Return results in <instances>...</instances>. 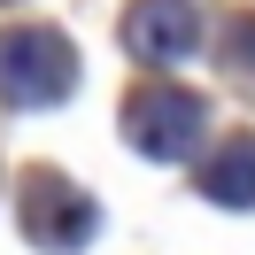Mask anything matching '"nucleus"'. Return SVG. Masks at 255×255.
Returning a JSON list of instances; mask_svg holds the SVG:
<instances>
[{
    "instance_id": "1",
    "label": "nucleus",
    "mask_w": 255,
    "mask_h": 255,
    "mask_svg": "<svg viewBox=\"0 0 255 255\" xmlns=\"http://www.w3.org/2000/svg\"><path fill=\"white\" fill-rule=\"evenodd\" d=\"M16 217H23V240L47 255H78L85 240L101 232V209L85 186H70L54 162H31V170L16 178Z\"/></svg>"
},
{
    "instance_id": "2",
    "label": "nucleus",
    "mask_w": 255,
    "mask_h": 255,
    "mask_svg": "<svg viewBox=\"0 0 255 255\" xmlns=\"http://www.w3.org/2000/svg\"><path fill=\"white\" fill-rule=\"evenodd\" d=\"M70 85H78V47L54 23L0 31V93L16 109H54V101H70Z\"/></svg>"
},
{
    "instance_id": "6",
    "label": "nucleus",
    "mask_w": 255,
    "mask_h": 255,
    "mask_svg": "<svg viewBox=\"0 0 255 255\" xmlns=\"http://www.w3.org/2000/svg\"><path fill=\"white\" fill-rule=\"evenodd\" d=\"M224 47L240 70H255V16H224Z\"/></svg>"
},
{
    "instance_id": "3",
    "label": "nucleus",
    "mask_w": 255,
    "mask_h": 255,
    "mask_svg": "<svg viewBox=\"0 0 255 255\" xmlns=\"http://www.w3.org/2000/svg\"><path fill=\"white\" fill-rule=\"evenodd\" d=\"M124 139L139 147L147 162H186L193 147L209 139V101L193 93V85L155 78V85H139V93L124 101Z\"/></svg>"
},
{
    "instance_id": "4",
    "label": "nucleus",
    "mask_w": 255,
    "mask_h": 255,
    "mask_svg": "<svg viewBox=\"0 0 255 255\" xmlns=\"http://www.w3.org/2000/svg\"><path fill=\"white\" fill-rule=\"evenodd\" d=\"M201 39V8L193 0H131L124 8V47H131V62H178V54Z\"/></svg>"
},
{
    "instance_id": "5",
    "label": "nucleus",
    "mask_w": 255,
    "mask_h": 255,
    "mask_svg": "<svg viewBox=\"0 0 255 255\" xmlns=\"http://www.w3.org/2000/svg\"><path fill=\"white\" fill-rule=\"evenodd\" d=\"M201 201H217V209H255V139H248V131L224 139L217 155L201 162Z\"/></svg>"
}]
</instances>
